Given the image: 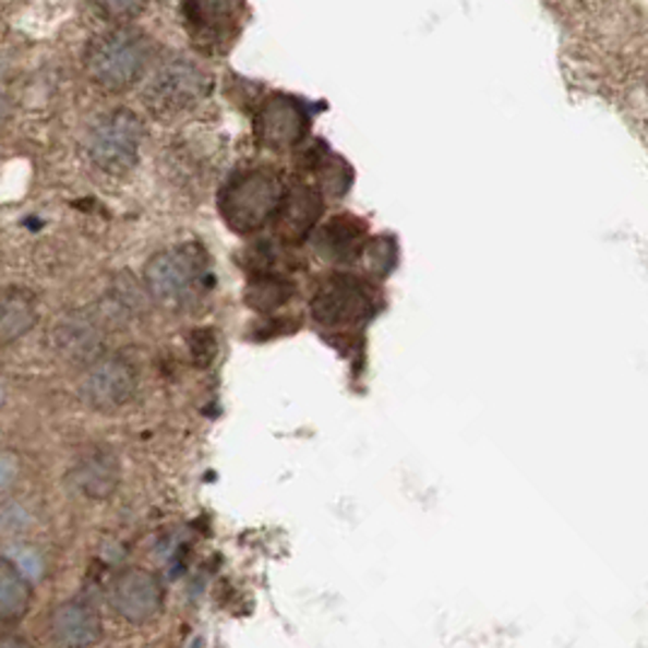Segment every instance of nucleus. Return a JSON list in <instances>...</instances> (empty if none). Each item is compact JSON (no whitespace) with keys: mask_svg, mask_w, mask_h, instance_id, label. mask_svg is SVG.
<instances>
[{"mask_svg":"<svg viewBox=\"0 0 648 648\" xmlns=\"http://www.w3.org/2000/svg\"><path fill=\"white\" fill-rule=\"evenodd\" d=\"M192 45L216 53L231 45L243 13V0H182Z\"/></svg>","mask_w":648,"mask_h":648,"instance_id":"obj_7","label":"nucleus"},{"mask_svg":"<svg viewBox=\"0 0 648 648\" xmlns=\"http://www.w3.org/2000/svg\"><path fill=\"white\" fill-rule=\"evenodd\" d=\"M32 590L27 576L8 556L0 564V624H13L25 617Z\"/></svg>","mask_w":648,"mask_h":648,"instance_id":"obj_14","label":"nucleus"},{"mask_svg":"<svg viewBox=\"0 0 648 648\" xmlns=\"http://www.w3.org/2000/svg\"><path fill=\"white\" fill-rule=\"evenodd\" d=\"M209 91V75L197 63L172 59L164 63L146 88L148 110L158 115H178L200 103Z\"/></svg>","mask_w":648,"mask_h":648,"instance_id":"obj_5","label":"nucleus"},{"mask_svg":"<svg viewBox=\"0 0 648 648\" xmlns=\"http://www.w3.org/2000/svg\"><path fill=\"white\" fill-rule=\"evenodd\" d=\"M10 561H13V564L23 571L25 576H39L41 574V561H39V556L37 554H32L29 549H20V559H13V556H8Z\"/></svg>","mask_w":648,"mask_h":648,"instance_id":"obj_21","label":"nucleus"},{"mask_svg":"<svg viewBox=\"0 0 648 648\" xmlns=\"http://www.w3.org/2000/svg\"><path fill=\"white\" fill-rule=\"evenodd\" d=\"M0 485H3V491H8L10 485H13V479H15V471H20V467L13 459V452H5L3 455V467H0Z\"/></svg>","mask_w":648,"mask_h":648,"instance_id":"obj_22","label":"nucleus"},{"mask_svg":"<svg viewBox=\"0 0 648 648\" xmlns=\"http://www.w3.org/2000/svg\"><path fill=\"white\" fill-rule=\"evenodd\" d=\"M49 634L59 646H91L100 639V617L81 600L61 602L51 612Z\"/></svg>","mask_w":648,"mask_h":648,"instance_id":"obj_11","label":"nucleus"},{"mask_svg":"<svg viewBox=\"0 0 648 648\" xmlns=\"http://www.w3.org/2000/svg\"><path fill=\"white\" fill-rule=\"evenodd\" d=\"M142 139V120L129 110H115L100 117L91 129L88 156L100 170L120 176L136 164Z\"/></svg>","mask_w":648,"mask_h":648,"instance_id":"obj_4","label":"nucleus"},{"mask_svg":"<svg viewBox=\"0 0 648 648\" xmlns=\"http://www.w3.org/2000/svg\"><path fill=\"white\" fill-rule=\"evenodd\" d=\"M190 352H192V360L200 367L212 364L216 358V333L209 328L194 331L190 336Z\"/></svg>","mask_w":648,"mask_h":648,"instance_id":"obj_18","label":"nucleus"},{"mask_svg":"<svg viewBox=\"0 0 648 648\" xmlns=\"http://www.w3.org/2000/svg\"><path fill=\"white\" fill-rule=\"evenodd\" d=\"M321 214V200L311 188H295L285 192V202L279 207L275 221H279V231L287 236L289 241L304 239L307 231L319 219Z\"/></svg>","mask_w":648,"mask_h":648,"instance_id":"obj_13","label":"nucleus"},{"mask_svg":"<svg viewBox=\"0 0 648 648\" xmlns=\"http://www.w3.org/2000/svg\"><path fill=\"white\" fill-rule=\"evenodd\" d=\"M110 604L129 624H146L164 608V586L146 568H127L112 583Z\"/></svg>","mask_w":648,"mask_h":648,"instance_id":"obj_9","label":"nucleus"},{"mask_svg":"<svg viewBox=\"0 0 648 648\" xmlns=\"http://www.w3.org/2000/svg\"><path fill=\"white\" fill-rule=\"evenodd\" d=\"M285 202V188L267 170H245L233 176L221 192V214L226 224L239 233L263 229Z\"/></svg>","mask_w":648,"mask_h":648,"instance_id":"obj_2","label":"nucleus"},{"mask_svg":"<svg viewBox=\"0 0 648 648\" xmlns=\"http://www.w3.org/2000/svg\"><path fill=\"white\" fill-rule=\"evenodd\" d=\"M394 265V243L392 239H380L372 245H367V267H372L374 273L386 275Z\"/></svg>","mask_w":648,"mask_h":648,"instance_id":"obj_19","label":"nucleus"},{"mask_svg":"<svg viewBox=\"0 0 648 648\" xmlns=\"http://www.w3.org/2000/svg\"><path fill=\"white\" fill-rule=\"evenodd\" d=\"M100 13L110 20H129L142 13L146 0H95Z\"/></svg>","mask_w":648,"mask_h":648,"instance_id":"obj_20","label":"nucleus"},{"mask_svg":"<svg viewBox=\"0 0 648 648\" xmlns=\"http://www.w3.org/2000/svg\"><path fill=\"white\" fill-rule=\"evenodd\" d=\"M148 67V41L142 32L117 27L91 41L85 69L105 91H127Z\"/></svg>","mask_w":648,"mask_h":648,"instance_id":"obj_1","label":"nucleus"},{"mask_svg":"<svg viewBox=\"0 0 648 648\" xmlns=\"http://www.w3.org/2000/svg\"><path fill=\"white\" fill-rule=\"evenodd\" d=\"M37 311L35 301L27 295L25 289L10 287L3 297V323H0V336L3 343L10 345L17 338H23L25 333L35 326Z\"/></svg>","mask_w":648,"mask_h":648,"instance_id":"obj_15","label":"nucleus"},{"mask_svg":"<svg viewBox=\"0 0 648 648\" xmlns=\"http://www.w3.org/2000/svg\"><path fill=\"white\" fill-rule=\"evenodd\" d=\"M207 285V257L197 245L166 248L146 265V287L166 307H188Z\"/></svg>","mask_w":648,"mask_h":648,"instance_id":"obj_3","label":"nucleus"},{"mask_svg":"<svg viewBox=\"0 0 648 648\" xmlns=\"http://www.w3.org/2000/svg\"><path fill=\"white\" fill-rule=\"evenodd\" d=\"M75 479H79V485L88 495H107L117 483V464L105 455L88 457L81 464Z\"/></svg>","mask_w":648,"mask_h":648,"instance_id":"obj_16","label":"nucleus"},{"mask_svg":"<svg viewBox=\"0 0 648 648\" xmlns=\"http://www.w3.org/2000/svg\"><path fill=\"white\" fill-rule=\"evenodd\" d=\"M311 313L326 328L355 326L370 319L372 289L360 277H328L311 299Z\"/></svg>","mask_w":648,"mask_h":648,"instance_id":"obj_6","label":"nucleus"},{"mask_svg":"<svg viewBox=\"0 0 648 648\" xmlns=\"http://www.w3.org/2000/svg\"><path fill=\"white\" fill-rule=\"evenodd\" d=\"M307 112L295 97L273 95L255 115V136L267 148H289L307 134Z\"/></svg>","mask_w":648,"mask_h":648,"instance_id":"obj_10","label":"nucleus"},{"mask_svg":"<svg viewBox=\"0 0 648 648\" xmlns=\"http://www.w3.org/2000/svg\"><path fill=\"white\" fill-rule=\"evenodd\" d=\"M83 401L95 410H115L124 406L136 392V370L132 362L117 355L97 358L81 376Z\"/></svg>","mask_w":648,"mask_h":648,"instance_id":"obj_8","label":"nucleus"},{"mask_svg":"<svg viewBox=\"0 0 648 648\" xmlns=\"http://www.w3.org/2000/svg\"><path fill=\"white\" fill-rule=\"evenodd\" d=\"M316 245L333 263L358 261L364 248V226L355 216H336L319 231Z\"/></svg>","mask_w":648,"mask_h":648,"instance_id":"obj_12","label":"nucleus"},{"mask_svg":"<svg viewBox=\"0 0 648 648\" xmlns=\"http://www.w3.org/2000/svg\"><path fill=\"white\" fill-rule=\"evenodd\" d=\"M289 291H291L289 285H285L283 279H273V277L257 279V283L248 289V304L257 311H273L279 304H285L289 299Z\"/></svg>","mask_w":648,"mask_h":648,"instance_id":"obj_17","label":"nucleus"}]
</instances>
